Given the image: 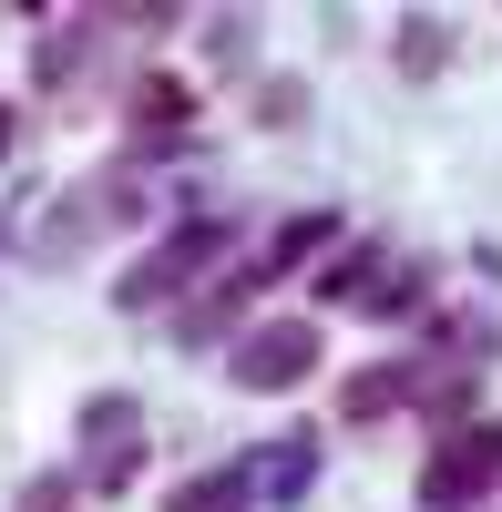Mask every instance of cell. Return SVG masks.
I'll use <instances>...</instances> for the list:
<instances>
[{"instance_id":"6da1fadb","label":"cell","mask_w":502,"mask_h":512,"mask_svg":"<svg viewBox=\"0 0 502 512\" xmlns=\"http://www.w3.org/2000/svg\"><path fill=\"white\" fill-rule=\"evenodd\" d=\"M226 246H236V216H195V226H175V236L144 256V267H123L113 308H164V297H175V287H195V277L216 267Z\"/></svg>"},{"instance_id":"7a4b0ae2","label":"cell","mask_w":502,"mask_h":512,"mask_svg":"<svg viewBox=\"0 0 502 512\" xmlns=\"http://www.w3.org/2000/svg\"><path fill=\"white\" fill-rule=\"evenodd\" d=\"M502 482V420H472V431H451L431 461H421V512H462Z\"/></svg>"},{"instance_id":"3957f363","label":"cell","mask_w":502,"mask_h":512,"mask_svg":"<svg viewBox=\"0 0 502 512\" xmlns=\"http://www.w3.org/2000/svg\"><path fill=\"white\" fill-rule=\"evenodd\" d=\"M134 216H144V185H134V175H82V185L62 195V216L41 226V267H72L93 226H134Z\"/></svg>"},{"instance_id":"277c9868","label":"cell","mask_w":502,"mask_h":512,"mask_svg":"<svg viewBox=\"0 0 502 512\" xmlns=\"http://www.w3.org/2000/svg\"><path fill=\"white\" fill-rule=\"evenodd\" d=\"M308 369H318V318H267V328H246L236 359H226L236 390H298Z\"/></svg>"},{"instance_id":"5b68a950","label":"cell","mask_w":502,"mask_h":512,"mask_svg":"<svg viewBox=\"0 0 502 512\" xmlns=\"http://www.w3.org/2000/svg\"><path fill=\"white\" fill-rule=\"evenodd\" d=\"M82 441H93V461H82V472H93V492H123V482H134V441H144V410L123 400V390H103L93 410H82Z\"/></svg>"},{"instance_id":"8992f818","label":"cell","mask_w":502,"mask_h":512,"mask_svg":"<svg viewBox=\"0 0 502 512\" xmlns=\"http://www.w3.org/2000/svg\"><path fill=\"white\" fill-rule=\"evenodd\" d=\"M185 123H195V93H185L175 72H144L134 82V144L164 154V144H185Z\"/></svg>"},{"instance_id":"52a82bcc","label":"cell","mask_w":502,"mask_h":512,"mask_svg":"<svg viewBox=\"0 0 502 512\" xmlns=\"http://www.w3.org/2000/svg\"><path fill=\"white\" fill-rule=\"evenodd\" d=\"M410 400H421V359H380V369H359L339 390V420H390Z\"/></svg>"},{"instance_id":"ba28073f","label":"cell","mask_w":502,"mask_h":512,"mask_svg":"<svg viewBox=\"0 0 502 512\" xmlns=\"http://www.w3.org/2000/svg\"><path fill=\"white\" fill-rule=\"evenodd\" d=\"M267 277H277V267H267V256H257V267H226V277H216V297H195V308H185L175 328H185V338H216V328H226V318H236V308H246V297H257V287H267Z\"/></svg>"},{"instance_id":"9c48e42d","label":"cell","mask_w":502,"mask_h":512,"mask_svg":"<svg viewBox=\"0 0 502 512\" xmlns=\"http://www.w3.org/2000/svg\"><path fill=\"white\" fill-rule=\"evenodd\" d=\"M318 482V431H287V441H267V502H298Z\"/></svg>"},{"instance_id":"30bf717a","label":"cell","mask_w":502,"mask_h":512,"mask_svg":"<svg viewBox=\"0 0 502 512\" xmlns=\"http://www.w3.org/2000/svg\"><path fill=\"white\" fill-rule=\"evenodd\" d=\"M82 52H93V21H52V31H41V52H31V72H41V82H72Z\"/></svg>"},{"instance_id":"8fae6325","label":"cell","mask_w":502,"mask_h":512,"mask_svg":"<svg viewBox=\"0 0 502 512\" xmlns=\"http://www.w3.org/2000/svg\"><path fill=\"white\" fill-rule=\"evenodd\" d=\"M246 502H257V482H246V472H205V482H185L164 512H246Z\"/></svg>"},{"instance_id":"7c38bea8","label":"cell","mask_w":502,"mask_h":512,"mask_svg":"<svg viewBox=\"0 0 502 512\" xmlns=\"http://www.w3.org/2000/svg\"><path fill=\"white\" fill-rule=\"evenodd\" d=\"M328 236H339V216H298V226H287V236L267 246V267H298V256H318Z\"/></svg>"},{"instance_id":"4fadbf2b","label":"cell","mask_w":502,"mask_h":512,"mask_svg":"<svg viewBox=\"0 0 502 512\" xmlns=\"http://www.w3.org/2000/svg\"><path fill=\"white\" fill-rule=\"evenodd\" d=\"M257 113H267V134H287V123L308 113V82H267V93H257Z\"/></svg>"},{"instance_id":"5bb4252c","label":"cell","mask_w":502,"mask_h":512,"mask_svg":"<svg viewBox=\"0 0 502 512\" xmlns=\"http://www.w3.org/2000/svg\"><path fill=\"white\" fill-rule=\"evenodd\" d=\"M441 41H451L441 21H410V31H400V62H410V72H441Z\"/></svg>"},{"instance_id":"9a60e30c","label":"cell","mask_w":502,"mask_h":512,"mask_svg":"<svg viewBox=\"0 0 502 512\" xmlns=\"http://www.w3.org/2000/svg\"><path fill=\"white\" fill-rule=\"evenodd\" d=\"M11 512H72V482H31V492H21Z\"/></svg>"},{"instance_id":"2e32d148","label":"cell","mask_w":502,"mask_h":512,"mask_svg":"<svg viewBox=\"0 0 502 512\" xmlns=\"http://www.w3.org/2000/svg\"><path fill=\"white\" fill-rule=\"evenodd\" d=\"M0 154H11V113H0Z\"/></svg>"}]
</instances>
